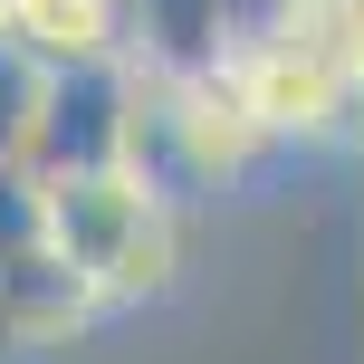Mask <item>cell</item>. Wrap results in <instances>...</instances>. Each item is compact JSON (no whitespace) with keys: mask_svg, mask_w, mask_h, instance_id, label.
I'll use <instances>...</instances> for the list:
<instances>
[{"mask_svg":"<svg viewBox=\"0 0 364 364\" xmlns=\"http://www.w3.org/2000/svg\"><path fill=\"white\" fill-rule=\"evenodd\" d=\"M0 38L38 77L134 58V0H0Z\"/></svg>","mask_w":364,"mask_h":364,"instance_id":"3957f363","label":"cell"},{"mask_svg":"<svg viewBox=\"0 0 364 364\" xmlns=\"http://www.w3.org/2000/svg\"><path fill=\"white\" fill-rule=\"evenodd\" d=\"M144 144V68H58L38 77V125H29V182H77V173H125Z\"/></svg>","mask_w":364,"mask_h":364,"instance_id":"7a4b0ae2","label":"cell"},{"mask_svg":"<svg viewBox=\"0 0 364 364\" xmlns=\"http://www.w3.org/2000/svg\"><path fill=\"white\" fill-rule=\"evenodd\" d=\"M29 125H38V68L0 38V182L29 173Z\"/></svg>","mask_w":364,"mask_h":364,"instance_id":"277c9868","label":"cell"},{"mask_svg":"<svg viewBox=\"0 0 364 364\" xmlns=\"http://www.w3.org/2000/svg\"><path fill=\"white\" fill-rule=\"evenodd\" d=\"M182 201L154 173H77V182H38V240H48L68 269H87L96 288L125 307H154V297L182 278Z\"/></svg>","mask_w":364,"mask_h":364,"instance_id":"6da1fadb","label":"cell"},{"mask_svg":"<svg viewBox=\"0 0 364 364\" xmlns=\"http://www.w3.org/2000/svg\"><path fill=\"white\" fill-rule=\"evenodd\" d=\"M297 0H220V19H230V38H250V29H269V19H288Z\"/></svg>","mask_w":364,"mask_h":364,"instance_id":"5b68a950","label":"cell"}]
</instances>
